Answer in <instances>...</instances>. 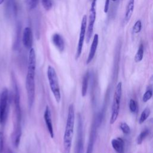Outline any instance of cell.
Here are the masks:
<instances>
[{
    "mask_svg": "<svg viewBox=\"0 0 153 153\" xmlns=\"http://www.w3.org/2000/svg\"><path fill=\"white\" fill-rule=\"evenodd\" d=\"M73 105H70L68 108V113L66 120V124L63 135V152L69 153L72 146V141L74 134L75 113Z\"/></svg>",
    "mask_w": 153,
    "mask_h": 153,
    "instance_id": "6da1fadb",
    "label": "cell"
},
{
    "mask_svg": "<svg viewBox=\"0 0 153 153\" xmlns=\"http://www.w3.org/2000/svg\"><path fill=\"white\" fill-rule=\"evenodd\" d=\"M47 77L52 93L56 102L59 103L61 99V94L57 75L54 68L50 65L47 68Z\"/></svg>",
    "mask_w": 153,
    "mask_h": 153,
    "instance_id": "7a4b0ae2",
    "label": "cell"
},
{
    "mask_svg": "<svg viewBox=\"0 0 153 153\" xmlns=\"http://www.w3.org/2000/svg\"><path fill=\"white\" fill-rule=\"evenodd\" d=\"M122 95V82H119L115 88L114 94L113 102L112 105V114L110 118V123L114 124L117 120L120 106V102Z\"/></svg>",
    "mask_w": 153,
    "mask_h": 153,
    "instance_id": "3957f363",
    "label": "cell"
},
{
    "mask_svg": "<svg viewBox=\"0 0 153 153\" xmlns=\"http://www.w3.org/2000/svg\"><path fill=\"white\" fill-rule=\"evenodd\" d=\"M8 91L7 88H4L0 93V124L5 123L8 115Z\"/></svg>",
    "mask_w": 153,
    "mask_h": 153,
    "instance_id": "277c9868",
    "label": "cell"
},
{
    "mask_svg": "<svg viewBox=\"0 0 153 153\" xmlns=\"http://www.w3.org/2000/svg\"><path fill=\"white\" fill-rule=\"evenodd\" d=\"M96 2L97 0H91V4L89 11L88 22L86 31V42L88 43L93 35L94 25L96 17Z\"/></svg>",
    "mask_w": 153,
    "mask_h": 153,
    "instance_id": "5b68a950",
    "label": "cell"
},
{
    "mask_svg": "<svg viewBox=\"0 0 153 153\" xmlns=\"http://www.w3.org/2000/svg\"><path fill=\"white\" fill-rule=\"evenodd\" d=\"M84 141H83V124L81 116L78 114L76 136L74 153H83Z\"/></svg>",
    "mask_w": 153,
    "mask_h": 153,
    "instance_id": "8992f818",
    "label": "cell"
},
{
    "mask_svg": "<svg viewBox=\"0 0 153 153\" xmlns=\"http://www.w3.org/2000/svg\"><path fill=\"white\" fill-rule=\"evenodd\" d=\"M26 89L27 91L29 107V108H31L35 100V75L27 74L26 77Z\"/></svg>",
    "mask_w": 153,
    "mask_h": 153,
    "instance_id": "52a82bcc",
    "label": "cell"
},
{
    "mask_svg": "<svg viewBox=\"0 0 153 153\" xmlns=\"http://www.w3.org/2000/svg\"><path fill=\"white\" fill-rule=\"evenodd\" d=\"M87 17L86 15H84L82 17L81 24L79 36V39H78V45H77L76 55H75V59L76 60L80 57V56L81 54L85 36H86L87 25Z\"/></svg>",
    "mask_w": 153,
    "mask_h": 153,
    "instance_id": "ba28073f",
    "label": "cell"
},
{
    "mask_svg": "<svg viewBox=\"0 0 153 153\" xmlns=\"http://www.w3.org/2000/svg\"><path fill=\"white\" fill-rule=\"evenodd\" d=\"M22 42L25 47L27 49H31L33 44V35L31 29L26 27L23 32Z\"/></svg>",
    "mask_w": 153,
    "mask_h": 153,
    "instance_id": "9c48e42d",
    "label": "cell"
},
{
    "mask_svg": "<svg viewBox=\"0 0 153 153\" xmlns=\"http://www.w3.org/2000/svg\"><path fill=\"white\" fill-rule=\"evenodd\" d=\"M98 127H99L97 126L96 123L94 121H93V124L91 126V128L86 153H93V152L94 145L96 138V131Z\"/></svg>",
    "mask_w": 153,
    "mask_h": 153,
    "instance_id": "30bf717a",
    "label": "cell"
},
{
    "mask_svg": "<svg viewBox=\"0 0 153 153\" xmlns=\"http://www.w3.org/2000/svg\"><path fill=\"white\" fill-rule=\"evenodd\" d=\"M98 43H99V35L96 33L93 36V39L92 43H91V45L90 47V51H89V53H88V57H87V59L86 60L87 65L89 64L93 59V58L95 56L96 50H97Z\"/></svg>",
    "mask_w": 153,
    "mask_h": 153,
    "instance_id": "8fae6325",
    "label": "cell"
},
{
    "mask_svg": "<svg viewBox=\"0 0 153 153\" xmlns=\"http://www.w3.org/2000/svg\"><path fill=\"white\" fill-rule=\"evenodd\" d=\"M44 118L48 131L49 132V134L50 136L53 138L54 137V131H53V124H52V120H51V111L48 106H46L45 108L44 114Z\"/></svg>",
    "mask_w": 153,
    "mask_h": 153,
    "instance_id": "7c38bea8",
    "label": "cell"
},
{
    "mask_svg": "<svg viewBox=\"0 0 153 153\" xmlns=\"http://www.w3.org/2000/svg\"><path fill=\"white\" fill-rule=\"evenodd\" d=\"M134 7V0H128L126 8L124 23L127 24L130 20Z\"/></svg>",
    "mask_w": 153,
    "mask_h": 153,
    "instance_id": "4fadbf2b",
    "label": "cell"
},
{
    "mask_svg": "<svg viewBox=\"0 0 153 153\" xmlns=\"http://www.w3.org/2000/svg\"><path fill=\"white\" fill-rule=\"evenodd\" d=\"M52 41L56 47L60 51H63L65 49V42L63 37L59 33H54L52 36Z\"/></svg>",
    "mask_w": 153,
    "mask_h": 153,
    "instance_id": "5bb4252c",
    "label": "cell"
},
{
    "mask_svg": "<svg viewBox=\"0 0 153 153\" xmlns=\"http://www.w3.org/2000/svg\"><path fill=\"white\" fill-rule=\"evenodd\" d=\"M111 145L117 153H124V142L121 138L118 137L116 139H113L111 140Z\"/></svg>",
    "mask_w": 153,
    "mask_h": 153,
    "instance_id": "9a60e30c",
    "label": "cell"
},
{
    "mask_svg": "<svg viewBox=\"0 0 153 153\" xmlns=\"http://www.w3.org/2000/svg\"><path fill=\"white\" fill-rule=\"evenodd\" d=\"M89 78H90V72H89V71H87L86 73L84 75V77L82 79V82L81 94H82V97H85L87 94Z\"/></svg>",
    "mask_w": 153,
    "mask_h": 153,
    "instance_id": "2e32d148",
    "label": "cell"
},
{
    "mask_svg": "<svg viewBox=\"0 0 153 153\" xmlns=\"http://www.w3.org/2000/svg\"><path fill=\"white\" fill-rule=\"evenodd\" d=\"M143 53H144V47H143V45L141 43L139 45L138 50L134 56V61L136 62H140V61H142L143 57Z\"/></svg>",
    "mask_w": 153,
    "mask_h": 153,
    "instance_id": "e0dca14e",
    "label": "cell"
},
{
    "mask_svg": "<svg viewBox=\"0 0 153 153\" xmlns=\"http://www.w3.org/2000/svg\"><path fill=\"white\" fill-rule=\"evenodd\" d=\"M149 130L147 128L143 130L137 136V139H136V142H137V143L138 145H140L143 140L146 138V137L149 134Z\"/></svg>",
    "mask_w": 153,
    "mask_h": 153,
    "instance_id": "ac0fdd59",
    "label": "cell"
},
{
    "mask_svg": "<svg viewBox=\"0 0 153 153\" xmlns=\"http://www.w3.org/2000/svg\"><path fill=\"white\" fill-rule=\"evenodd\" d=\"M150 109L148 108H146L141 113L140 118H139V124H142L143 122H145L146 121V120L148 118V117L150 115Z\"/></svg>",
    "mask_w": 153,
    "mask_h": 153,
    "instance_id": "d6986e66",
    "label": "cell"
},
{
    "mask_svg": "<svg viewBox=\"0 0 153 153\" xmlns=\"http://www.w3.org/2000/svg\"><path fill=\"white\" fill-rule=\"evenodd\" d=\"M141 29H142V22L140 20H138L135 22V23L133 26V28H132L133 33H138L140 32Z\"/></svg>",
    "mask_w": 153,
    "mask_h": 153,
    "instance_id": "ffe728a7",
    "label": "cell"
},
{
    "mask_svg": "<svg viewBox=\"0 0 153 153\" xmlns=\"http://www.w3.org/2000/svg\"><path fill=\"white\" fill-rule=\"evenodd\" d=\"M41 1L42 5L45 10L48 11L51 9L53 6L52 0H41Z\"/></svg>",
    "mask_w": 153,
    "mask_h": 153,
    "instance_id": "44dd1931",
    "label": "cell"
},
{
    "mask_svg": "<svg viewBox=\"0 0 153 153\" xmlns=\"http://www.w3.org/2000/svg\"><path fill=\"white\" fill-rule=\"evenodd\" d=\"M26 4L29 9L33 10L37 7L39 0H26Z\"/></svg>",
    "mask_w": 153,
    "mask_h": 153,
    "instance_id": "7402d4cb",
    "label": "cell"
},
{
    "mask_svg": "<svg viewBox=\"0 0 153 153\" xmlns=\"http://www.w3.org/2000/svg\"><path fill=\"white\" fill-rule=\"evenodd\" d=\"M129 109L130 111L133 112L134 113L136 112L137 109V103L136 102V101L134 99H130V102H129Z\"/></svg>",
    "mask_w": 153,
    "mask_h": 153,
    "instance_id": "603a6c76",
    "label": "cell"
},
{
    "mask_svg": "<svg viewBox=\"0 0 153 153\" xmlns=\"http://www.w3.org/2000/svg\"><path fill=\"white\" fill-rule=\"evenodd\" d=\"M120 127L121 130H122V131H123L124 134H128V133H130V128L129 126H128L127 123H124V122L121 123L120 124Z\"/></svg>",
    "mask_w": 153,
    "mask_h": 153,
    "instance_id": "cb8c5ba5",
    "label": "cell"
},
{
    "mask_svg": "<svg viewBox=\"0 0 153 153\" xmlns=\"http://www.w3.org/2000/svg\"><path fill=\"white\" fill-rule=\"evenodd\" d=\"M152 91L151 89L148 90L143 94V97H142V100L143 102H148L152 97Z\"/></svg>",
    "mask_w": 153,
    "mask_h": 153,
    "instance_id": "d4e9b609",
    "label": "cell"
},
{
    "mask_svg": "<svg viewBox=\"0 0 153 153\" xmlns=\"http://www.w3.org/2000/svg\"><path fill=\"white\" fill-rule=\"evenodd\" d=\"M4 145V136L3 133L0 131V153H2Z\"/></svg>",
    "mask_w": 153,
    "mask_h": 153,
    "instance_id": "484cf974",
    "label": "cell"
},
{
    "mask_svg": "<svg viewBox=\"0 0 153 153\" xmlns=\"http://www.w3.org/2000/svg\"><path fill=\"white\" fill-rule=\"evenodd\" d=\"M109 4H110V0H105L104 8H103V11L105 13H107L108 11L109 7Z\"/></svg>",
    "mask_w": 153,
    "mask_h": 153,
    "instance_id": "4316f807",
    "label": "cell"
},
{
    "mask_svg": "<svg viewBox=\"0 0 153 153\" xmlns=\"http://www.w3.org/2000/svg\"><path fill=\"white\" fill-rule=\"evenodd\" d=\"M5 153H13V152L10 149H7V151H5Z\"/></svg>",
    "mask_w": 153,
    "mask_h": 153,
    "instance_id": "83f0119b",
    "label": "cell"
},
{
    "mask_svg": "<svg viewBox=\"0 0 153 153\" xmlns=\"http://www.w3.org/2000/svg\"><path fill=\"white\" fill-rule=\"evenodd\" d=\"M4 1H5V0H0V5L2 4L4 2Z\"/></svg>",
    "mask_w": 153,
    "mask_h": 153,
    "instance_id": "f1b7e54d",
    "label": "cell"
},
{
    "mask_svg": "<svg viewBox=\"0 0 153 153\" xmlns=\"http://www.w3.org/2000/svg\"><path fill=\"white\" fill-rule=\"evenodd\" d=\"M112 1H117V0H112Z\"/></svg>",
    "mask_w": 153,
    "mask_h": 153,
    "instance_id": "f546056e",
    "label": "cell"
}]
</instances>
